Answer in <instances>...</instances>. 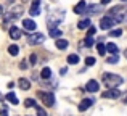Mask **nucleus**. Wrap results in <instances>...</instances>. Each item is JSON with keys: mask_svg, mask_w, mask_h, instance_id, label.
<instances>
[{"mask_svg": "<svg viewBox=\"0 0 127 116\" xmlns=\"http://www.w3.org/2000/svg\"><path fill=\"white\" fill-rule=\"evenodd\" d=\"M19 68H21V69H28V61H24V60H23V61L19 63Z\"/></svg>", "mask_w": 127, "mask_h": 116, "instance_id": "c756f323", "label": "nucleus"}, {"mask_svg": "<svg viewBox=\"0 0 127 116\" xmlns=\"http://www.w3.org/2000/svg\"><path fill=\"white\" fill-rule=\"evenodd\" d=\"M124 57L127 58V48H126V52H124Z\"/></svg>", "mask_w": 127, "mask_h": 116, "instance_id": "f704fd0d", "label": "nucleus"}, {"mask_svg": "<svg viewBox=\"0 0 127 116\" xmlns=\"http://www.w3.org/2000/svg\"><path fill=\"white\" fill-rule=\"evenodd\" d=\"M43 40H45V36L43 34H32V36H29V44L31 45H40L43 44Z\"/></svg>", "mask_w": 127, "mask_h": 116, "instance_id": "39448f33", "label": "nucleus"}, {"mask_svg": "<svg viewBox=\"0 0 127 116\" xmlns=\"http://www.w3.org/2000/svg\"><path fill=\"white\" fill-rule=\"evenodd\" d=\"M68 63H69V65H77V63H79V57L74 55V53L69 55V57H68Z\"/></svg>", "mask_w": 127, "mask_h": 116, "instance_id": "5701e85b", "label": "nucleus"}, {"mask_svg": "<svg viewBox=\"0 0 127 116\" xmlns=\"http://www.w3.org/2000/svg\"><path fill=\"white\" fill-rule=\"evenodd\" d=\"M114 24H116V21L111 18V16H106V18H101V21H100V28H101V29H105V31H106V29H111Z\"/></svg>", "mask_w": 127, "mask_h": 116, "instance_id": "7ed1b4c3", "label": "nucleus"}, {"mask_svg": "<svg viewBox=\"0 0 127 116\" xmlns=\"http://www.w3.org/2000/svg\"><path fill=\"white\" fill-rule=\"evenodd\" d=\"M121 2H124V3H126V2H127V0H121Z\"/></svg>", "mask_w": 127, "mask_h": 116, "instance_id": "4c0bfd02", "label": "nucleus"}, {"mask_svg": "<svg viewBox=\"0 0 127 116\" xmlns=\"http://www.w3.org/2000/svg\"><path fill=\"white\" fill-rule=\"evenodd\" d=\"M90 26V19H82V21L77 23V28L79 29H87Z\"/></svg>", "mask_w": 127, "mask_h": 116, "instance_id": "412c9836", "label": "nucleus"}, {"mask_svg": "<svg viewBox=\"0 0 127 116\" xmlns=\"http://www.w3.org/2000/svg\"><path fill=\"white\" fill-rule=\"evenodd\" d=\"M50 36H52V37H61V31H60V29H56L55 26H50Z\"/></svg>", "mask_w": 127, "mask_h": 116, "instance_id": "a211bd4d", "label": "nucleus"}, {"mask_svg": "<svg viewBox=\"0 0 127 116\" xmlns=\"http://www.w3.org/2000/svg\"><path fill=\"white\" fill-rule=\"evenodd\" d=\"M109 34H111V37H119V36H122V29H113Z\"/></svg>", "mask_w": 127, "mask_h": 116, "instance_id": "bb28decb", "label": "nucleus"}, {"mask_svg": "<svg viewBox=\"0 0 127 116\" xmlns=\"http://www.w3.org/2000/svg\"><path fill=\"white\" fill-rule=\"evenodd\" d=\"M96 50H98L100 55H105V53H106V47L101 44V42H98V44H96Z\"/></svg>", "mask_w": 127, "mask_h": 116, "instance_id": "b1692460", "label": "nucleus"}, {"mask_svg": "<svg viewBox=\"0 0 127 116\" xmlns=\"http://www.w3.org/2000/svg\"><path fill=\"white\" fill-rule=\"evenodd\" d=\"M24 107H26V108L35 107V100H32V98H26V100H24Z\"/></svg>", "mask_w": 127, "mask_h": 116, "instance_id": "393cba45", "label": "nucleus"}, {"mask_svg": "<svg viewBox=\"0 0 127 116\" xmlns=\"http://www.w3.org/2000/svg\"><path fill=\"white\" fill-rule=\"evenodd\" d=\"M21 11H23V6H15V8H13L11 10V11H10V13H11V15H10L8 16V19L10 18H11V19H16V18H19V16H21Z\"/></svg>", "mask_w": 127, "mask_h": 116, "instance_id": "9b49d317", "label": "nucleus"}, {"mask_svg": "<svg viewBox=\"0 0 127 116\" xmlns=\"http://www.w3.org/2000/svg\"><path fill=\"white\" fill-rule=\"evenodd\" d=\"M24 2H28V0H23V3H24Z\"/></svg>", "mask_w": 127, "mask_h": 116, "instance_id": "58836bf2", "label": "nucleus"}, {"mask_svg": "<svg viewBox=\"0 0 127 116\" xmlns=\"http://www.w3.org/2000/svg\"><path fill=\"white\" fill-rule=\"evenodd\" d=\"M0 15H2V6H0Z\"/></svg>", "mask_w": 127, "mask_h": 116, "instance_id": "c9c22d12", "label": "nucleus"}, {"mask_svg": "<svg viewBox=\"0 0 127 116\" xmlns=\"http://www.w3.org/2000/svg\"><path fill=\"white\" fill-rule=\"evenodd\" d=\"M40 76H42V79L48 81V79L52 77V69H50V68H43V69H42V73H40Z\"/></svg>", "mask_w": 127, "mask_h": 116, "instance_id": "f3484780", "label": "nucleus"}, {"mask_svg": "<svg viewBox=\"0 0 127 116\" xmlns=\"http://www.w3.org/2000/svg\"><path fill=\"white\" fill-rule=\"evenodd\" d=\"M63 18H64L63 11H61V13H56V15H50L48 18H47V23H48V26H56Z\"/></svg>", "mask_w": 127, "mask_h": 116, "instance_id": "20e7f679", "label": "nucleus"}, {"mask_svg": "<svg viewBox=\"0 0 127 116\" xmlns=\"http://www.w3.org/2000/svg\"><path fill=\"white\" fill-rule=\"evenodd\" d=\"M111 0H101V3H109Z\"/></svg>", "mask_w": 127, "mask_h": 116, "instance_id": "473e14b6", "label": "nucleus"}, {"mask_svg": "<svg viewBox=\"0 0 127 116\" xmlns=\"http://www.w3.org/2000/svg\"><path fill=\"white\" fill-rule=\"evenodd\" d=\"M39 97L42 98L43 105H47V107H53L55 105V95L52 92H39Z\"/></svg>", "mask_w": 127, "mask_h": 116, "instance_id": "f03ea898", "label": "nucleus"}, {"mask_svg": "<svg viewBox=\"0 0 127 116\" xmlns=\"http://www.w3.org/2000/svg\"><path fill=\"white\" fill-rule=\"evenodd\" d=\"M35 108H37V113L39 115H42V116L45 115V110H42V108H39V107H35Z\"/></svg>", "mask_w": 127, "mask_h": 116, "instance_id": "2f4dec72", "label": "nucleus"}, {"mask_svg": "<svg viewBox=\"0 0 127 116\" xmlns=\"http://www.w3.org/2000/svg\"><path fill=\"white\" fill-rule=\"evenodd\" d=\"M124 103L127 105V95H126V97H124Z\"/></svg>", "mask_w": 127, "mask_h": 116, "instance_id": "72a5a7b5", "label": "nucleus"}, {"mask_svg": "<svg viewBox=\"0 0 127 116\" xmlns=\"http://www.w3.org/2000/svg\"><path fill=\"white\" fill-rule=\"evenodd\" d=\"M31 63H32V65L37 63V57H35V55H31Z\"/></svg>", "mask_w": 127, "mask_h": 116, "instance_id": "7c9ffc66", "label": "nucleus"}, {"mask_svg": "<svg viewBox=\"0 0 127 116\" xmlns=\"http://www.w3.org/2000/svg\"><path fill=\"white\" fill-rule=\"evenodd\" d=\"M105 47H106V50H108L111 55H113V53H118V45L113 44V42H109L108 45H105Z\"/></svg>", "mask_w": 127, "mask_h": 116, "instance_id": "6ab92c4d", "label": "nucleus"}, {"mask_svg": "<svg viewBox=\"0 0 127 116\" xmlns=\"http://www.w3.org/2000/svg\"><path fill=\"white\" fill-rule=\"evenodd\" d=\"M85 6H87V3L84 2V0H81V2H79L77 5L74 6V13H77V15H81V13H84V11H85Z\"/></svg>", "mask_w": 127, "mask_h": 116, "instance_id": "4468645a", "label": "nucleus"}, {"mask_svg": "<svg viewBox=\"0 0 127 116\" xmlns=\"http://www.w3.org/2000/svg\"><path fill=\"white\" fill-rule=\"evenodd\" d=\"M10 37L15 39V40L21 37V31H19L18 26H11V28H10Z\"/></svg>", "mask_w": 127, "mask_h": 116, "instance_id": "9d476101", "label": "nucleus"}, {"mask_svg": "<svg viewBox=\"0 0 127 116\" xmlns=\"http://www.w3.org/2000/svg\"><path fill=\"white\" fill-rule=\"evenodd\" d=\"M92 103H93V102L90 100V98H85V100H82L81 103H79V111H85L87 108L92 107Z\"/></svg>", "mask_w": 127, "mask_h": 116, "instance_id": "ddd939ff", "label": "nucleus"}, {"mask_svg": "<svg viewBox=\"0 0 127 116\" xmlns=\"http://www.w3.org/2000/svg\"><path fill=\"white\" fill-rule=\"evenodd\" d=\"M85 87H87V90H89V92H98L100 90V84L95 81V79H90V81L87 82Z\"/></svg>", "mask_w": 127, "mask_h": 116, "instance_id": "6e6552de", "label": "nucleus"}, {"mask_svg": "<svg viewBox=\"0 0 127 116\" xmlns=\"http://www.w3.org/2000/svg\"><path fill=\"white\" fill-rule=\"evenodd\" d=\"M2 98H3V97H2V94H0V100H2Z\"/></svg>", "mask_w": 127, "mask_h": 116, "instance_id": "e433bc0d", "label": "nucleus"}, {"mask_svg": "<svg viewBox=\"0 0 127 116\" xmlns=\"http://www.w3.org/2000/svg\"><path fill=\"white\" fill-rule=\"evenodd\" d=\"M18 85L23 89V90H29V87H31V84H29V81L28 79H24V77H21L18 81Z\"/></svg>", "mask_w": 127, "mask_h": 116, "instance_id": "dca6fc26", "label": "nucleus"}, {"mask_svg": "<svg viewBox=\"0 0 127 116\" xmlns=\"http://www.w3.org/2000/svg\"><path fill=\"white\" fill-rule=\"evenodd\" d=\"M18 52H19V47H18V45H10V47H8V53L11 55V57H16V55H18Z\"/></svg>", "mask_w": 127, "mask_h": 116, "instance_id": "aec40b11", "label": "nucleus"}, {"mask_svg": "<svg viewBox=\"0 0 127 116\" xmlns=\"http://www.w3.org/2000/svg\"><path fill=\"white\" fill-rule=\"evenodd\" d=\"M85 65H87V66H92V65H95V58H93V57H89V58H85Z\"/></svg>", "mask_w": 127, "mask_h": 116, "instance_id": "c85d7f7f", "label": "nucleus"}, {"mask_svg": "<svg viewBox=\"0 0 127 116\" xmlns=\"http://www.w3.org/2000/svg\"><path fill=\"white\" fill-rule=\"evenodd\" d=\"M124 82V79L118 74H113V73H105L103 74V84L106 85L108 89L111 87H119V85Z\"/></svg>", "mask_w": 127, "mask_h": 116, "instance_id": "f257e3e1", "label": "nucleus"}, {"mask_svg": "<svg viewBox=\"0 0 127 116\" xmlns=\"http://www.w3.org/2000/svg\"><path fill=\"white\" fill-rule=\"evenodd\" d=\"M23 28H24L26 31H35L37 24H35L32 19H23Z\"/></svg>", "mask_w": 127, "mask_h": 116, "instance_id": "1a4fd4ad", "label": "nucleus"}, {"mask_svg": "<svg viewBox=\"0 0 127 116\" xmlns=\"http://www.w3.org/2000/svg\"><path fill=\"white\" fill-rule=\"evenodd\" d=\"M39 13H40V0H34L31 10H29V15L31 16H37Z\"/></svg>", "mask_w": 127, "mask_h": 116, "instance_id": "0eeeda50", "label": "nucleus"}, {"mask_svg": "<svg viewBox=\"0 0 127 116\" xmlns=\"http://www.w3.org/2000/svg\"><path fill=\"white\" fill-rule=\"evenodd\" d=\"M84 42H85V45H87V47H92V45H93V37H92V36H87Z\"/></svg>", "mask_w": 127, "mask_h": 116, "instance_id": "cd10ccee", "label": "nucleus"}, {"mask_svg": "<svg viewBox=\"0 0 127 116\" xmlns=\"http://www.w3.org/2000/svg\"><path fill=\"white\" fill-rule=\"evenodd\" d=\"M6 100H8V102H11L13 105H18V103H19L18 97H16V95H15V92H11V90H10L8 94H6Z\"/></svg>", "mask_w": 127, "mask_h": 116, "instance_id": "2eb2a0df", "label": "nucleus"}, {"mask_svg": "<svg viewBox=\"0 0 127 116\" xmlns=\"http://www.w3.org/2000/svg\"><path fill=\"white\" fill-rule=\"evenodd\" d=\"M100 10H101V6H100V5H89V6H85V11L84 13L95 15V13H100Z\"/></svg>", "mask_w": 127, "mask_h": 116, "instance_id": "f8f14e48", "label": "nucleus"}, {"mask_svg": "<svg viewBox=\"0 0 127 116\" xmlns=\"http://www.w3.org/2000/svg\"><path fill=\"white\" fill-rule=\"evenodd\" d=\"M68 47V42L64 40V39H58L56 40V48H60V50H63V48Z\"/></svg>", "mask_w": 127, "mask_h": 116, "instance_id": "4be33fe9", "label": "nucleus"}, {"mask_svg": "<svg viewBox=\"0 0 127 116\" xmlns=\"http://www.w3.org/2000/svg\"><path fill=\"white\" fill-rule=\"evenodd\" d=\"M101 97H103V98H118V97H121V90H118L116 87H111L109 90L103 92Z\"/></svg>", "mask_w": 127, "mask_h": 116, "instance_id": "423d86ee", "label": "nucleus"}, {"mask_svg": "<svg viewBox=\"0 0 127 116\" xmlns=\"http://www.w3.org/2000/svg\"><path fill=\"white\" fill-rule=\"evenodd\" d=\"M106 61H108L109 65H113V63H118V61H119V57H118V53H113L111 57H109L108 60H106Z\"/></svg>", "mask_w": 127, "mask_h": 116, "instance_id": "a878e982", "label": "nucleus"}]
</instances>
